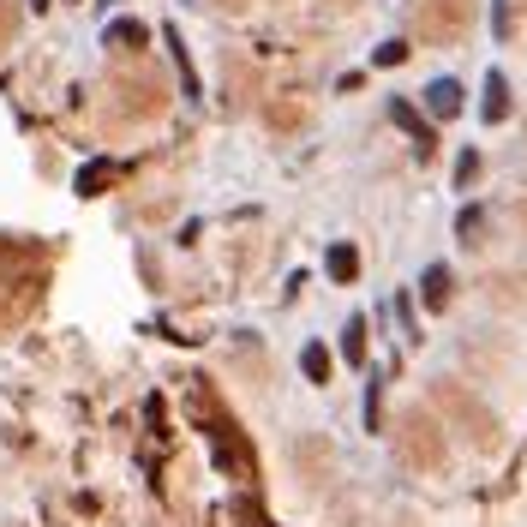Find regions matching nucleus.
Returning <instances> with one entry per match:
<instances>
[{
  "label": "nucleus",
  "instance_id": "obj_12",
  "mask_svg": "<svg viewBox=\"0 0 527 527\" xmlns=\"http://www.w3.org/2000/svg\"><path fill=\"white\" fill-rule=\"evenodd\" d=\"M480 180V150H462L456 156V186H474Z\"/></svg>",
  "mask_w": 527,
  "mask_h": 527
},
{
  "label": "nucleus",
  "instance_id": "obj_4",
  "mask_svg": "<svg viewBox=\"0 0 527 527\" xmlns=\"http://www.w3.org/2000/svg\"><path fill=\"white\" fill-rule=\"evenodd\" d=\"M102 42H108V48H150V24H138V18H108V24H102Z\"/></svg>",
  "mask_w": 527,
  "mask_h": 527
},
{
  "label": "nucleus",
  "instance_id": "obj_8",
  "mask_svg": "<svg viewBox=\"0 0 527 527\" xmlns=\"http://www.w3.org/2000/svg\"><path fill=\"white\" fill-rule=\"evenodd\" d=\"M420 294H426V306L438 312V306H450V264H432L426 276H420Z\"/></svg>",
  "mask_w": 527,
  "mask_h": 527
},
{
  "label": "nucleus",
  "instance_id": "obj_15",
  "mask_svg": "<svg viewBox=\"0 0 527 527\" xmlns=\"http://www.w3.org/2000/svg\"><path fill=\"white\" fill-rule=\"evenodd\" d=\"M72 6H78V0H72Z\"/></svg>",
  "mask_w": 527,
  "mask_h": 527
},
{
  "label": "nucleus",
  "instance_id": "obj_3",
  "mask_svg": "<svg viewBox=\"0 0 527 527\" xmlns=\"http://www.w3.org/2000/svg\"><path fill=\"white\" fill-rule=\"evenodd\" d=\"M390 120H396V126H402V132H408L414 144H420V156L432 150V120H426V114H420L414 102H402V96H396V102H390Z\"/></svg>",
  "mask_w": 527,
  "mask_h": 527
},
{
  "label": "nucleus",
  "instance_id": "obj_1",
  "mask_svg": "<svg viewBox=\"0 0 527 527\" xmlns=\"http://www.w3.org/2000/svg\"><path fill=\"white\" fill-rule=\"evenodd\" d=\"M426 114L432 120H456L462 114V84L456 78H432L426 84Z\"/></svg>",
  "mask_w": 527,
  "mask_h": 527
},
{
  "label": "nucleus",
  "instance_id": "obj_7",
  "mask_svg": "<svg viewBox=\"0 0 527 527\" xmlns=\"http://www.w3.org/2000/svg\"><path fill=\"white\" fill-rule=\"evenodd\" d=\"M324 270H330L336 282H354V276H360V252H354L348 240H336V246H330V258H324Z\"/></svg>",
  "mask_w": 527,
  "mask_h": 527
},
{
  "label": "nucleus",
  "instance_id": "obj_6",
  "mask_svg": "<svg viewBox=\"0 0 527 527\" xmlns=\"http://www.w3.org/2000/svg\"><path fill=\"white\" fill-rule=\"evenodd\" d=\"M108 174H114V162H108V156H90V162L72 174V192H78V198H96V192L108 186Z\"/></svg>",
  "mask_w": 527,
  "mask_h": 527
},
{
  "label": "nucleus",
  "instance_id": "obj_11",
  "mask_svg": "<svg viewBox=\"0 0 527 527\" xmlns=\"http://www.w3.org/2000/svg\"><path fill=\"white\" fill-rule=\"evenodd\" d=\"M402 60H408V42L402 36H390V42L372 48V66H402Z\"/></svg>",
  "mask_w": 527,
  "mask_h": 527
},
{
  "label": "nucleus",
  "instance_id": "obj_14",
  "mask_svg": "<svg viewBox=\"0 0 527 527\" xmlns=\"http://www.w3.org/2000/svg\"><path fill=\"white\" fill-rule=\"evenodd\" d=\"M30 6H36V12H48V6H54V0H30Z\"/></svg>",
  "mask_w": 527,
  "mask_h": 527
},
{
  "label": "nucleus",
  "instance_id": "obj_13",
  "mask_svg": "<svg viewBox=\"0 0 527 527\" xmlns=\"http://www.w3.org/2000/svg\"><path fill=\"white\" fill-rule=\"evenodd\" d=\"M480 222H486V216H480V210H474V204H468V210H462V216H456V228H462V240H474V234H480Z\"/></svg>",
  "mask_w": 527,
  "mask_h": 527
},
{
  "label": "nucleus",
  "instance_id": "obj_9",
  "mask_svg": "<svg viewBox=\"0 0 527 527\" xmlns=\"http://www.w3.org/2000/svg\"><path fill=\"white\" fill-rule=\"evenodd\" d=\"M300 372H306V384H330V348L324 342H306L300 348Z\"/></svg>",
  "mask_w": 527,
  "mask_h": 527
},
{
  "label": "nucleus",
  "instance_id": "obj_10",
  "mask_svg": "<svg viewBox=\"0 0 527 527\" xmlns=\"http://www.w3.org/2000/svg\"><path fill=\"white\" fill-rule=\"evenodd\" d=\"M342 354H348V366H366V318H348V330H342Z\"/></svg>",
  "mask_w": 527,
  "mask_h": 527
},
{
  "label": "nucleus",
  "instance_id": "obj_5",
  "mask_svg": "<svg viewBox=\"0 0 527 527\" xmlns=\"http://www.w3.org/2000/svg\"><path fill=\"white\" fill-rule=\"evenodd\" d=\"M162 42H168V54H174V66H180V90H186V96L198 102V96H204V84H198V72H192V54H186V42H180V30L168 24V30H162Z\"/></svg>",
  "mask_w": 527,
  "mask_h": 527
},
{
  "label": "nucleus",
  "instance_id": "obj_2",
  "mask_svg": "<svg viewBox=\"0 0 527 527\" xmlns=\"http://www.w3.org/2000/svg\"><path fill=\"white\" fill-rule=\"evenodd\" d=\"M480 120H486V126H504V120H510V78H504L498 66L486 72V102H480Z\"/></svg>",
  "mask_w": 527,
  "mask_h": 527
}]
</instances>
